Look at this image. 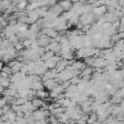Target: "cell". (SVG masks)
Instances as JSON below:
<instances>
[{"mask_svg":"<svg viewBox=\"0 0 124 124\" xmlns=\"http://www.w3.org/2000/svg\"><path fill=\"white\" fill-rule=\"evenodd\" d=\"M30 88L32 90H35V91H39V90H42L44 88V82L41 80V81H33L31 84H30Z\"/></svg>","mask_w":124,"mask_h":124,"instance_id":"cell-1","label":"cell"},{"mask_svg":"<svg viewBox=\"0 0 124 124\" xmlns=\"http://www.w3.org/2000/svg\"><path fill=\"white\" fill-rule=\"evenodd\" d=\"M2 15H3V12H2V11H1V10H0V16H2Z\"/></svg>","mask_w":124,"mask_h":124,"instance_id":"cell-17","label":"cell"},{"mask_svg":"<svg viewBox=\"0 0 124 124\" xmlns=\"http://www.w3.org/2000/svg\"><path fill=\"white\" fill-rule=\"evenodd\" d=\"M92 72H93V69H92V68H90V67H88V68H85V70L82 72V75H83V76L90 75Z\"/></svg>","mask_w":124,"mask_h":124,"instance_id":"cell-7","label":"cell"},{"mask_svg":"<svg viewBox=\"0 0 124 124\" xmlns=\"http://www.w3.org/2000/svg\"><path fill=\"white\" fill-rule=\"evenodd\" d=\"M2 108V110H3V113L5 114V113H8L12 108H11V106H8V105H6V106H4L3 108Z\"/></svg>","mask_w":124,"mask_h":124,"instance_id":"cell-8","label":"cell"},{"mask_svg":"<svg viewBox=\"0 0 124 124\" xmlns=\"http://www.w3.org/2000/svg\"><path fill=\"white\" fill-rule=\"evenodd\" d=\"M0 61H1V57H0Z\"/></svg>","mask_w":124,"mask_h":124,"instance_id":"cell-19","label":"cell"},{"mask_svg":"<svg viewBox=\"0 0 124 124\" xmlns=\"http://www.w3.org/2000/svg\"><path fill=\"white\" fill-rule=\"evenodd\" d=\"M70 6H71V3H70L69 1H67V0L61 2V7H62V9H63V8H64V9H68V8H70Z\"/></svg>","mask_w":124,"mask_h":124,"instance_id":"cell-6","label":"cell"},{"mask_svg":"<svg viewBox=\"0 0 124 124\" xmlns=\"http://www.w3.org/2000/svg\"><path fill=\"white\" fill-rule=\"evenodd\" d=\"M27 7V2L26 1H22V2H19L17 5H16V9L17 10H23V9H25Z\"/></svg>","mask_w":124,"mask_h":124,"instance_id":"cell-4","label":"cell"},{"mask_svg":"<svg viewBox=\"0 0 124 124\" xmlns=\"http://www.w3.org/2000/svg\"><path fill=\"white\" fill-rule=\"evenodd\" d=\"M2 41H3V39L0 37V46H1V44H2Z\"/></svg>","mask_w":124,"mask_h":124,"instance_id":"cell-16","label":"cell"},{"mask_svg":"<svg viewBox=\"0 0 124 124\" xmlns=\"http://www.w3.org/2000/svg\"><path fill=\"white\" fill-rule=\"evenodd\" d=\"M3 114H4V113H3V110H2V108H0V116H2Z\"/></svg>","mask_w":124,"mask_h":124,"instance_id":"cell-15","label":"cell"},{"mask_svg":"<svg viewBox=\"0 0 124 124\" xmlns=\"http://www.w3.org/2000/svg\"><path fill=\"white\" fill-rule=\"evenodd\" d=\"M0 84H1L4 88H9V86H10V84H11V81H10L9 78H0Z\"/></svg>","mask_w":124,"mask_h":124,"instance_id":"cell-2","label":"cell"},{"mask_svg":"<svg viewBox=\"0 0 124 124\" xmlns=\"http://www.w3.org/2000/svg\"><path fill=\"white\" fill-rule=\"evenodd\" d=\"M16 63H17V60H16V59H13V60H11V61L8 63V66L12 68V67H14V66H15Z\"/></svg>","mask_w":124,"mask_h":124,"instance_id":"cell-10","label":"cell"},{"mask_svg":"<svg viewBox=\"0 0 124 124\" xmlns=\"http://www.w3.org/2000/svg\"><path fill=\"white\" fill-rule=\"evenodd\" d=\"M22 47H23L22 43H17V44H16V45H15V48H16V50H21V49H22Z\"/></svg>","mask_w":124,"mask_h":124,"instance_id":"cell-9","label":"cell"},{"mask_svg":"<svg viewBox=\"0 0 124 124\" xmlns=\"http://www.w3.org/2000/svg\"><path fill=\"white\" fill-rule=\"evenodd\" d=\"M0 119H1L3 122H6V121H8V120H9V116H8V114H7V113H5V114H3L2 116H0Z\"/></svg>","mask_w":124,"mask_h":124,"instance_id":"cell-11","label":"cell"},{"mask_svg":"<svg viewBox=\"0 0 124 124\" xmlns=\"http://www.w3.org/2000/svg\"><path fill=\"white\" fill-rule=\"evenodd\" d=\"M7 105V102H6V100H5V98L3 97V98H0V108H3L4 106H6Z\"/></svg>","mask_w":124,"mask_h":124,"instance_id":"cell-12","label":"cell"},{"mask_svg":"<svg viewBox=\"0 0 124 124\" xmlns=\"http://www.w3.org/2000/svg\"><path fill=\"white\" fill-rule=\"evenodd\" d=\"M3 123H4V122H3V121H2L1 119H0V124H3Z\"/></svg>","mask_w":124,"mask_h":124,"instance_id":"cell-18","label":"cell"},{"mask_svg":"<svg viewBox=\"0 0 124 124\" xmlns=\"http://www.w3.org/2000/svg\"><path fill=\"white\" fill-rule=\"evenodd\" d=\"M36 96L38 97V98H40V99H46L47 96H49V94L46 92V91H45V90H39V91H37V93H36Z\"/></svg>","mask_w":124,"mask_h":124,"instance_id":"cell-3","label":"cell"},{"mask_svg":"<svg viewBox=\"0 0 124 124\" xmlns=\"http://www.w3.org/2000/svg\"><path fill=\"white\" fill-rule=\"evenodd\" d=\"M5 89H6V88H4V87L0 84V94H3V92L5 91Z\"/></svg>","mask_w":124,"mask_h":124,"instance_id":"cell-14","label":"cell"},{"mask_svg":"<svg viewBox=\"0 0 124 124\" xmlns=\"http://www.w3.org/2000/svg\"><path fill=\"white\" fill-rule=\"evenodd\" d=\"M0 78H9V75L7 74V73H5V72H0Z\"/></svg>","mask_w":124,"mask_h":124,"instance_id":"cell-13","label":"cell"},{"mask_svg":"<svg viewBox=\"0 0 124 124\" xmlns=\"http://www.w3.org/2000/svg\"><path fill=\"white\" fill-rule=\"evenodd\" d=\"M2 71H3V72H5V73H7L9 76L13 74V73H12V68H11V67H9L8 65H7V66H3Z\"/></svg>","mask_w":124,"mask_h":124,"instance_id":"cell-5","label":"cell"}]
</instances>
